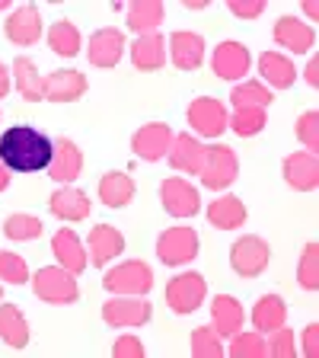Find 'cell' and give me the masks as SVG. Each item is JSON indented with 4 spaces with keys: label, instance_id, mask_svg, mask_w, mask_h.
Segmentation results:
<instances>
[{
    "label": "cell",
    "instance_id": "6da1fadb",
    "mask_svg": "<svg viewBox=\"0 0 319 358\" xmlns=\"http://www.w3.org/2000/svg\"><path fill=\"white\" fill-rule=\"evenodd\" d=\"M52 160H54L52 141L29 125H16L0 138V164H7L10 170L36 173L52 166Z\"/></svg>",
    "mask_w": 319,
    "mask_h": 358
},
{
    "label": "cell",
    "instance_id": "7a4b0ae2",
    "mask_svg": "<svg viewBox=\"0 0 319 358\" xmlns=\"http://www.w3.org/2000/svg\"><path fill=\"white\" fill-rule=\"evenodd\" d=\"M32 288L38 298L52 301V304H74L80 298V288L67 268H38L32 278Z\"/></svg>",
    "mask_w": 319,
    "mask_h": 358
},
{
    "label": "cell",
    "instance_id": "3957f363",
    "mask_svg": "<svg viewBox=\"0 0 319 358\" xmlns=\"http://www.w3.org/2000/svg\"><path fill=\"white\" fill-rule=\"evenodd\" d=\"M103 285L109 291H115V294H147V291L154 288V272H150L144 262L131 259V262H125V266L112 268Z\"/></svg>",
    "mask_w": 319,
    "mask_h": 358
},
{
    "label": "cell",
    "instance_id": "277c9868",
    "mask_svg": "<svg viewBox=\"0 0 319 358\" xmlns=\"http://www.w3.org/2000/svg\"><path fill=\"white\" fill-rule=\"evenodd\" d=\"M205 291H208V282L198 272H186V275L172 278L166 285V301H170V307L176 313H192L205 301Z\"/></svg>",
    "mask_w": 319,
    "mask_h": 358
},
{
    "label": "cell",
    "instance_id": "5b68a950",
    "mask_svg": "<svg viewBox=\"0 0 319 358\" xmlns=\"http://www.w3.org/2000/svg\"><path fill=\"white\" fill-rule=\"evenodd\" d=\"M198 176H205V186L208 189L230 186L233 179H237V154L230 148H223V144L205 148V170Z\"/></svg>",
    "mask_w": 319,
    "mask_h": 358
},
{
    "label": "cell",
    "instance_id": "8992f818",
    "mask_svg": "<svg viewBox=\"0 0 319 358\" xmlns=\"http://www.w3.org/2000/svg\"><path fill=\"white\" fill-rule=\"evenodd\" d=\"M156 253L166 266H179V262H188L198 256V234L192 227H172L160 237L156 243Z\"/></svg>",
    "mask_w": 319,
    "mask_h": 358
},
{
    "label": "cell",
    "instance_id": "52a82bcc",
    "mask_svg": "<svg viewBox=\"0 0 319 358\" xmlns=\"http://www.w3.org/2000/svg\"><path fill=\"white\" fill-rule=\"evenodd\" d=\"M230 262L237 268V275L243 278H255L262 268L268 266V243L259 237H243L233 243V253H230Z\"/></svg>",
    "mask_w": 319,
    "mask_h": 358
},
{
    "label": "cell",
    "instance_id": "ba28073f",
    "mask_svg": "<svg viewBox=\"0 0 319 358\" xmlns=\"http://www.w3.org/2000/svg\"><path fill=\"white\" fill-rule=\"evenodd\" d=\"M103 320L109 327H144L150 320V304L147 301H134L131 294H125L119 301L103 304Z\"/></svg>",
    "mask_w": 319,
    "mask_h": 358
},
{
    "label": "cell",
    "instance_id": "9c48e42d",
    "mask_svg": "<svg viewBox=\"0 0 319 358\" xmlns=\"http://www.w3.org/2000/svg\"><path fill=\"white\" fill-rule=\"evenodd\" d=\"M188 122H192V128H198L205 138H217V134L227 128V109H223L217 99L201 96L188 106Z\"/></svg>",
    "mask_w": 319,
    "mask_h": 358
},
{
    "label": "cell",
    "instance_id": "30bf717a",
    "mask_svg": "<svg viewBox=\"0 0 319 358\" xmlns=\"http://www.w3.org/2000/svg\"><path fill=\"white\" fill-rule=\"evenodd\" d=\"M160 199H163L166 211H170V215H176V217L198 215V205H201L198 192L188 186L186 179H166L163 189H160Z\"/></svg>",
    "mask_w": 319,
    "mask_h": 358
},
{
    "label": "cell",
    "instance_id": "8fae6325",
    "mask_svg": "<svg viewBox=\"0 0 319 358\" xmlns=\"http://www.w3.org/2000/svg\"><path fill=\"white\" fill-rule=\"evenodd\" d=\"M170 144H172V134L163 122H154V125H144L141 131L134 134V154L141 160H160L163 154H170Z\"/></svg>",
    "mask_w": 319,
    "mask_h": 358
},
{
    "label": "cell",
    "instance_id": "7c38bea8",
    "mask_svg": "<svg viewBox=\"0 0 319 358\" xmlns=\"http://www.w3.org/2000/svg\"><path fill=\"white\" fill-rule=\"evenodd\" d=\"M214 74L223 80H239L249 71V52L239 42H221L214 52Z\"/></svg>",
    "mask_w": 319,
    "mask_h": 358
},
{
    "label": "cell",
    "instance_id": "4fadbf2b",
    "mask_svg": "<svg viewBox=\"0 0 319 358\" xmlns=\"http://www.w3.org/2000/svg\"><path fill=\"white\" fill-rule=\"evenodd\" d=\"M284 176L294 189L300 192H313L319 186V164H316V154H290L284 160Z\"/></svg>",
    "mask_w": 319,
    "mask_h": 358
},
{
    "label": "cell",
    "instance_id": "5bb4252c",
    "mask_svg": "<svg viewBox=\"0 0 319 358\" xmlns=\"http://www.w3.org/2000/svg\"><path fill=\"white\" fill-rule=\"evenodd\" d=\"M125 52V36L119 29H103L89 38V61L96 67H115Z\"/></svg>",
    "mask_w": 319,
    "mask_h": 358
},
{
    "label": "cell",
    "instance_id": "9a60e30c",
    "mask_svg": "<svg viewBox=\"0 0 319 358\" xmlns=\"http://www.w3.org/2000/svg\"><path fill=\"white\" fill-rule=\"evenodd\" d=\"M170 150H172L170 164L176 166V170L192 173V176H198V173L205 170V148L195 141L192 134H179V138H172Z\"/></svg>",
    "mask_w": 319,
    "mask_h": 358
},
{
    "label": "cell",
    "instance_id": "2e32d148",
    "mask_svg": "<svg viewBox=\"0 0 319 358\" xmlns=\"http://www.w3.org/2000/svg\"><path fill=\"white\" fill-rule=\"evenodd\" d=\"M87 93V77L80 71H58L45 80V96L52 103H71Z\"/></svg>",
    "mask_w": 319,
    "mask_h": 358
},
{
    "label": "cell",
    "instance_id": "e0dca14e",
    "mask_svg": "<svg viewBox=\"0 0 319 358\" xmlns=\"http://www.w3.org/2000/svg\"><path fill=\"white\" fill-rule=\"evenodd\" d=\"M275 38L290 52H310V45L316 42V32H313V26L294 20V16H281L275 22Z\"/></svg>",
    "mask_w": 319,
    "mask_h": 358
},
{
    "label": "cell",
    "instance_id": "ac0fdd59",
    "mask_svg": "<svg viewBox=\"0 0 319 358\" xmlns=\"http://www.w3.org/2000/svg\"><path fill=\"white\" fill-rule=\"evenodd\" d=\"M42 36V20L36 7H22L7 20V38L16 45H32Z\"/></svg>",
    "mask_w": 319,
    "mask_h": 358
},
{
    "label": "cell",
    "instance_id": "d6986e66",
    "mask_svg": "<svg viewBox=\"0 0 319 358\" xmlns=\"http://www.w3.org/2000/svg\"><path fill=\"white\" fill-rule=\"evenodd\" d=\"M205 58V38L195 32H176L172 36V61L179 71H195Z\"/></svg>",
    "mask_w": 319,
    "mask_h": 358
},
{
    "label": "cell",
    "instance_id": "ffe728a7",
    "mask_svg": "<svg viewBox=\"0 0 319 358\" xmlns=\"http://www.w3.org/2000/svg\"><path fill=\"white\" fill-rule=\"evenodd\" d=\"M163 22V3L160 0H134L128 7V29L134 32H156V26Z\"/></svg>",
    "mask_w": 319,
    "mask_h": 358
},
{
    "label": "cell",
    "instance_id": "44dd1931",
    "mask_svg": "<svg viewBox=\"0 0 319 358\" xmlns=\"http://www.w3.org/2000/svg\"><path fill=\"white\" fill-rule=\"evenodd\" d=\"M163 36L160 32H150V36H141L134 42L131 48V61L134 67H141V71H156V67H163L166 61V52H163Z\"/></svg>",
    "mask_w": 319,
    "mask_h": 358
},
{
    "label": "cell",
    "instance_id": "7402d4cb",
    "mask_svg": "<svg viewBox=\"0 0 319 358\" xmlns=\"http://www.w3.org/2000/svg\"><path fill=\"white\" fill-rule=\"evenodd\" d=\"M121 246H125L121 234L115 231V227H109V224H99V227L89 231V250H93V262H96V266L109 262L112 256H119Z\"/></svg>",
    "mask_w": 319,
    "mask_h": 358
},
{
    "label": "cell",
    "instance_id": "603a6c76",
    "mask_svg": "<svg viewBox=\"0 0 319 358\" xmlns=\"http://www.w3.org/2000/svg\"><path fill=\"white\" fill-rule=\"evenodd\" d=\"M80 166H83V154H80V148H77L74 141H67V138H61V141L54 144L52 176H54V179H61V182H67V179H77Z\"/></svg>",
    "mask_w": 319,
    "mask_h": 358
},
{
    "label": "cell",
    "instance_id": "cb8c5ba5",
    "mask_svg": "<svg viewBox=\"0 0 319 358\" xmlns=\"http://www.w3.org/2000/svg\"><path fill=\"white\" fill-rule=\"evenodd\" d=\"M48 208H52V215L64 217V221H80V217L89 215V199L80 189H61V192L52 195Z\"/></svg>",
    "mask_w": 319,
    "mask_h": 358
},
{
    "label": "cell",
    "instance_id": "d4e9b609",
    "mask_svg": "<svg viewBox=\"0 0 319 358\" xmlns=\"http://www.w3.org/2000/svg\"><path fill=\"white\" fill-rule=\"evenodd\" d=\"M54 253H58V259H61V268H67L71 275L83 272V266H87L83 246H80V240H77L74 231H58L54 234Z\"/></svg>",
    "mask_w": 319,
    "mask_h": 358
},
{
    "label": "cell",
    "instance_id": "484cf974",
    "mask_svg": "<svg viewBox=\"0 0 319 358\" xmlns=\"http://www.w3.org/2000/svg\"><path fill=\"white\" fill-rule=\"evenodd\" d=\"M208 221L214 224V227H223V231H233V227H239V224L246 221L243 201L233 199V195H223V199L211 201V205H208Z\"/></svg>",
    "mask_w": 319,
    "mask_h": 358
},
{
    "label": "cell",
    "instance_id": "4316f807",
    "mask_svg": "<svg viewBox=\"0 0 319 358\" xmlns=\"http://www.w3.org/2000/svg\"><path fill=\"white\" fill-rule=\"evenodd\" d=\"M211 313H214V333L217 336H233V333H239V327H243V310H239V304L233 298H227V294H217Z\"/></svg>",
    "mask_w": 319,
    "mask_h": 358
},
{
    "label": "cell",
    "instance_id": "83f0119b",
    "mask_svg": "<svg viewBox=\"0 0 319 358\" xmlns=\"http://www.w3.org/2000/svg\"><path fill=\"white\" fill-rule=\"evenodd\" d=\"M284 317H288V307H284V301L278 294H265L253 310V323L262 333H275L278 327H284Z\"/></svg>",
    "mask_w": 319,
    "mask_h": 358
},
{
    "label": "cell",
    "instance_id": "f1b7e54d",
    "mask_svg": "<svg viewBox=\"0 0 319 358\" xmlns=\"http://www.w3.org/2000/svg\"><path fill=\"white\" fill-rule=\"evenodd\" d=\"M259 67H262V77H265L272 87H278V90H288L290 83H294V77H297V71H294V64H290V58H281L278 52L262 55Z\"/></svg>",
    "mask_w": 319,
    "mask_h": 358
},
{
    "label": "cell",
    "instance_id": "f546056e",
    "mask_svg": "<svg viewBox=\"0 0 319 358\" xmlns=\"http://www.w3.org/2000/svg\"><path fill=\"white\" fill-rule=\"evenodd\" d=\"M0 336H3V343L13 345V349H22V345L29 343V327L22 320L20 307H13V304L0 307Z\"/></svg>",
    "mask_w": 319,
    "mask_h": 358
},
{
    "label": "cell",
    "instance_id": "4dcf8cb0",
    "mask_svg": "<svg viewBox=\"0 0 319 358\" xmlns=\"http://www.w3.org/2000/svg\"><path fill=\"white\" fill-rule=\"evenodd\" d=\"M13 77H16V87H20V93L29 103H38V99H45V80L36 74V64H32L29 58H16L13 61Z\"/></svg>",
    "mask_w": 319,
    "mask_h": 358
},
{
    "label": "cell",
    "instance_id": "1f68e13d",
    "mask_svg": "<svg viewBox=\"0 0 319 358\" xmlns=\"http://www.w3.org/2000/svg\"><path fill=\"white\" fill-rule=\"evenodd\" d=\"M99 195H103V201L109 208H121L134 195V179L125 176V173H109V176H103V182H99Z\"/></svg>",
    "mask_w": 319,
    "mask_h": 358
},
{
    "label": "cell",
    "instance_id": "d6a6232c",
    "mask_svg": "<svg viewBox=\"0 0 319 358\" xmlns=\"http://www.w3.org/2000/svg\"><path fill=\"white\" fill-rule=\"evenodd\" d=\"M48 45H52V52L64 55V58H74L80 52V29H77L74 22H54L52 26V36H48Z\"/></svg>",
    "mask_w": 319,
    "mask_h": 358
},
{
    "label": "cell",
    "instance_id": "836d02e7",
    "mask_svg": "<svg viewBox=\"0 0 319 358\" xmlns=\"http://www.w3.org/2000/svg\"><path fill=\"white\" fill-rule=\"evenodd\" d=\"M272 103V90L262 83H243L233 90V106L237 109H265Z\"/></svg>",
    "mask_w": 319,
    "mask_h": 358
},
{
    "label": "cell",
    "instance_id": "e575fe53",
    "mask_svg": "<svg viewBox=\"0 0 319 358\" xmlns=\"http://www.w3.org/2000/svg\"><path fill=\"white\" fill-rule=\"evenodd\" d=\"M3 234L10 240H36V237H42V221L32 215H13L3 224Z\"/></svg>",
    "mask_w": 319,
    "mask_h": 358
},
{
    "label": "cell",
    "instance_id": "d590c367",
    "mask_svg": "<svg viewBox=\"0 0 319 358\" xmlns=\"http://www.w3.org/2000/svg\"><path fill=\"white\" fill-rule=\"evenodd\" d=\"M192 352L195 358H221L223 349H221V336L214 333V327H198L192 333Z\"/></svg>",
    "mask_w": 319,
    "mask_h": 358
},
{
    "label": "cell",
    "instance_id": "8d00e7d4",
    "mask_svg": "<svg viewBox=\"0 0 319 358\" xmlns=\"http://www.w3.org/2000/svg\"><path fill=\"white\" fill-rule=\"evenodd\" d=\"M230 128L239 138H249V134H259L265 128V109H237L233 112Z\"/></svg>",
    "mask_w": 319,
    "mask_h": 358
},
{
    "label": "cell",
    "instance_id": "74e56055",
    "mask_svg": "<svg viewBox=\"0 0 319 358\" xmlns=\"http://www.w3.org/2000/svg\"><path fill=\"white\" fill-rule=\"evenodd\" d=\"M316 256H319V246H316V243H306L304 256H300V268H297V282L304 285L306 291H316V288H319V266H316Z\"/></svg>",
    "mask_w": 319,
    "mask_h": 358
},
{
    "label": "cell",
    "instance_id": "f35d334b",
    "mask_svg": "<svg viewBox=\"0 0 319 358\" xmlns=\"http://www.w3.org/2000/svg\"><path fill=\"white\" fill-rule=\"evenodd\" d=\"M230 355L233 358H262V355H268V345L259 339V333H243L233 339Z\"/></svg>",
    "mask_w": 319,
    "mask_h": 358
},
{
    "label": "cell",
    "instance_id": "ab89813d",
    "mask_svg": "<svg viewBox=\"0 0 319 358\" xmlns=\"http://www.w3.org/2000/svg\"><path fill=\"white\" fill-rule=\"evenodd\" d=\"M0 278H3V282H13V285H22V282H29V268H26V262L16 253H0Z\"/></svg>",
    "mask_w": 319,
    "mask_h": 358
},
{
    "label": "cell",
    "instance_id": "60d3db41",
    "mask_svg": "<svg viewBox=\"0 0 319 358\" xmlns=\"http://www.w3.org/2000/svg\"><path fill=\"white\" fill-rule=\"evenodd\" d=\"M316 125H319V115H316V112H306V115H300V122H297V138L306 144V150H310V154H316V148H319Z\"/></svg>",
    "mask_w": 319,
    "mask_h": 358
},
{
    "label": "cell",
    "instance_id": "b9f144b4",
    "mask_svg": "<svg viewBox=\"0 0 319 358\" xmlns=\"http://www.w3.org/2000/svg\"><path fill=\"white\" fill-rule=\"evenodd\" d=\"M268 352L275 358H294V339H290V333L284 327H278V333L272 336V345H268Z\"/></svg>",
    "mask_w": 319,
    "mask_h": 358
},
{
    "label": "cell",
    "instance_id": "7bdbcfd3",
    "mask_svg": "<svg viewBox=\"0 0 319 358\" xmlns=\"http://www.w3.org/2000/svg\"><path fill=\"white\" fill-rule=\"evenodd\" d=\"M227 7H230L233 16H243V20H253L265 10V0H227Z\"/></svg>",
    "mask_w": 319,
    "mask_h": 358
},
{
    "label": "cell",
    "instance_id": "ee69618b",
    "mask_svg": "<svg viewBox=\"0 0 319 358\" xmlns=\"http://www.w3.org/2000/svg\"><path fill=\"white\" fill-rule=\"evenodd\" d=\"M115 358H141L144 355V345L138 343V339H134V336H125V339H119V343H115Z\"/></svg>",
    "mask_w": 319,
    "mask_h": 358
},
{
    "label": "cell",
    "instance_id": "f6af8a7d",
    "mask_svg": "<svg viewBox=\"0 0 319 358\" xmlns=\"http://www.w3.org/2000/svg\"><path fill=\"white\" fill-rule=\"evenodd\" d=\"M316 333H319L316 323H310V327H306V333H304V352H306V358H316V352H319Z\"/></svg>",
    "mask_w": 319,
    "mask_h": 358
},
{
    "label": "cell",
    "instance_id": "bcb514c9",
    "mask_svg": "<svg viewBox=\"0 0 319 358\" xmlns=\"http://www.w3.org/2000/svg\"><path fill=\"white\" fill-rule=\"evenodd\" d=\"M316 71H319V61H310V67H306V80H310V87H316V83H319Z\"/></svg>",
    "mask_w": 319,
    "mask_h": 358
},
{
    "label": "cell",
    "instance_id": "7dc6e473",
    "mask_svg": "<svg viewBox=\"0 0 319 358\" xmlns=\"http://www.w3.org/2000/svg\"><path fill=\"white\" fill-rule=\"evenodd\" d=\"M7 90H10V77H7V67L0 64V96H7Z\"/></svg>",
    "mask_w": 319,
    "mask_h": 358
},
{
    "label": "cell",
    "instance_id": "c3c4849f",
    "mask_svg": "<svg viewBox=\"0 0 319 358\" xmlns=\"http://www.w3.org/2000/svg\"><path fill=\"white\" fill-rule=\"evenodd\" d=\"M7 186H10V173L3 170V166H0V192H3Z\"/></svg>",
    "mask_w": 319,
    "mask_h": 358
},
{
    "label": "cell",
    "instance_id": "681fc988",
    "mask_svg": "<svg viewBox=\"0 0 319 358\" xmlns=\"http://www.w3.org/2000/svg\"><path fill=\"white\" fill-rule=\"evenodd\" d=\"M3 7H7V0H0V10H3Z\"/></svg>",
    "mask_w": 319,
    "mask_h": 358
}]
</instances>
